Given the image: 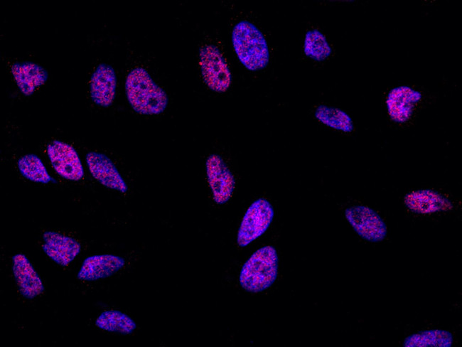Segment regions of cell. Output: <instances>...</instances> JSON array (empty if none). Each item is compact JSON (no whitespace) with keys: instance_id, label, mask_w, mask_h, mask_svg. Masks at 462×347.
Masks as SVG:
<instances>
[{"instance_id":"1","label":"cell","mask_w":462,"mask_h":347,"mask_svg":"<svg viewBox=\"0 0 462 347\" xmlns=\"http://www.w3.org/2000/svg\"><path fill=\"white\" fill-rule=\"evenodd\" d=\"M125 90L129 105L139 114H158L168 105L166 93L144 68H136L129 73Z\"/></svg>"},{"instance_id":"11","label":"cell","mask_w":462,"mask_h":347,"mask_svg":"<svg viewBox=\"0 0 462 347\" xmlns=\"http://www.w3.org/2000/svg\"><path fill=\"white\" fill-rule=\"evenodd\" d=\"M42 248L55 262L66 266L80 252V244L74 238L55 231H46L43 235Z\"/></svg>"},{"instance_id":"8","label":"cell","mask_w":462,"mask_h":347,"mask_svg":"<svg viewBox=\"0 0 462 347\" xmlns=\"http://www.w3.org/2000/svg\"><path fill=\"white\" fill-rule=\"evenodd\" d=\"M345 215L355 231L364 239L378 242L386 237L387 228L385 223L370 208L353 206L346 209Z\"/></svg>"},{"instance_id":"14","label":"cell","mask_w":462,"mask_h":347,"mask_svg":"<svg viewBox=\"0 0 462 347\" xmlns=\"http://www.w3.org/2000/svg\"><path fill=\"white\" fill-rule=\"evenodd\" d=\"M421 98L420 94L407 86H400L390 91L387 100L391 118L397 122H406L412 115L414 107Z\"/></svg>"},{"instance_id":"17","label":"cell","mask_w":462,"mask_h":347,"mask_svg":"<svg viewBox=\"0 0 462 347\" xmlns=\"http://www.w3.org/2000/svg\"><path fill=\"white\" fill-rule=\"evenodd\" d=\"M95 324L102 330L124 335L133 333L136 328L130 316L118 310L103 311L97 318Z\"/></svg>"},{"instance_id":"20","label":"cell","mask_w":462,"mask_h":347,"mask_svg":"<svg viewBox=\"0 0 462 347\" xmlns=\"http://www.w3.org/2000/svg\"><path fill=\"white\" fill-rule=\"evenodd\" d=\"M453 336L448 331L432 330L409 336L404 346H451Z\"/></svg>"},{"instance_id":"7","label":"cell","mask_w":462,"mask_h":347,"mask_svg":"<svg viewBox=\"0 0 462 347\" xmlns=\"http://www.w3.org/2000/svg\"><path fill=\"white\" fill-rule=\"evenodd\" d=\"M206 176L214 201L224 204L231 198L235 189V178L223 159L211 154L205 164Z\"/></svg>"},{"instance_id":"19","label":"cell","mask_w":462,"mask_h":347,"mask_svg":"<svg viewBox=\"0 0 462 347\" xmlns=\"http://www.w3.org/2000/svg\"><path fill=\"white\" fill-rule=\"evenodd\" d=\"M18 168L26 178L41 183L53 181L41 159L35 154H27L18 161Z\"/></svg>"},{"instance_id":"2","label":"cell","mask_w":462,"mask_h":347,"mask_svg":"<svg viewBox=\"0 0 462 347\" xmlns=\"http://www.w3.org/2000/svg\"><path fill=\"white\" fill-rule=\"evenodd\" d=\"M232 42L241 63L252 71L264 68L269 60L267 41L260 30L247 21L238 22L232 32Z\"/></svg>"},{"instance_id":"3","label":"cell","mask_w":462,"mask_h":347,"mask_svg":"<svg viewBox=\"0 0 462 347\" xmlns=\"http://www.w3.org/2000/svg\"><path fill=\"white\" fill-rule=\"evenodd\" d=\"M278 274V255L270 245L255 251L243 265L239 277L241 287L247 292L258 293L270 287Z\"/></svg>"},{"instance_id":"5","label":"cell","mask_w":462,"mask_h":347,"mask_svg":"<svg viewBox=\"0 0 462 347\" xmlns=\"http://www.w3.org/2000/svg\"><path fill=\"white\" fill-rule=\"evenodd\" d=\"M274 218V210L266 199L254 201L245 212L237 237L240 247H245L260 237L269 227Z\"/></svg>"},{"instance_id":"18","label":"cell","mask_w":462,"mask_h":347,"mask_svg":"<svg viewBox=\"0 0 462 347\" xmlns=\"http://www.w3.org/2000/svg\"><path fill=\"white\" fill-rule=\"evenodd\" d=\"M315 117L323 124L335 129L350 132L353 129L349 115L334 107L319 105L315 110Z\"/></svg>"},{"instance_id":"10","label":"cell","mask_w":462,"mask_h":347,"mask_svg":"<svg viewBox=\"0 0 462 347\" xmlns=\"http://www.w3.org/2000/svg\"><path fill=\"white\" fill-rule=\"evenodd\" d=\"M12 272L18 289L25 298L34 299L44 291L41 277L23 254L18 253L12 257Z\"/></svg>"},{"instance_id":"4","label":"cell","mask_w":462,"mask_h":347,"mask_svg":"<svg viewBox=\"0 0 462 347\" xmlns=\"http://www.w3.org/2000/svg\"><path fill=\"white\" fill-rule=\"evenodd\" d=\"M199 63L203 80L211 90L224 92L228 90L232 75L225 57L215 46L200 48Z\"/></svg>"},{"instance_id":"16","label":"cell","mask_w":462,"mask_h":347,"mask_svg":"<svg viewBox=\"0 0 462 347\" xmlns=\"http://www.w3.org/2000/svg\"><path fill=\"white\" fill-rule=\"evenodd\" d=\"M408 208L418 213H431L448 208V201L431 191H419L409 193L405 198Z\"/></svg>"},{"instance_id":"12","label":"cell","mask_w":462,"mask_h":347,"mask_svg":"<svg viewBox=\"0 0 462 347\" xmlns=\"http://www.w3.org/2000/svg\"><path fill=\"white\" fill-rule=\"evenodd\" d=\"M117 76L113 68L107 64L99 65L90 79V96L97 105L110 106L115 97Z\"/></svg>"},{"instance_id":"9","label":"cell","mask_w":462,"mask_h":347,"mask_svg":"<svg viewBox=\"0 0 462 347\" xmlns=\"http://www.w3.org/2000/svg\"><path fill=\"white\" fill-rule=\"evenodd\" d=\"M86 163L92 177L104 186L126 193L127 185L112 161L105 154L90 151L86 155Z\"/></svg>"},{"instance_id":"6","label":"cell","mask_w":462,"mask_h":347,"mask_svg":"<svg viewBox=\"0 0 462 347\" xmlns=\"http://www.w3.org/2000/svg\"><path fill=\"white\" fill-rule=\"evenodd\" d=\"M53 168L61 177L77 181L84 176V169L77 151L71 145L55 140L47 146Z\"/></svg>"},{"instance_id":"15","label":"cell","mask_w":462,"mask_h":347,"mask_svg":"<svg viewBox=\"0 0 462 347\" xmlns=\"http://www.w3.org/2000/svg\"><path fill=\"white\" fill-rule=\"evenodd\" d=\"M11 74L20 91L25 95H32L38 87L44 84L48 77L47 71L32 62L15 63Z\"/></svg>"},{"instance_id":"13","label":"cell","mask_w":462,"mask_h":347,"mask_svg":"<svg viewBox=\"0 0 462 347\" xmlns=\"http://www.w3.org/2000/svg\"><path fill=\"white\" fill-rule=\"evenodd\" d=\"M125 265L124 260L113 255H97L87 257L77 274L79 279L93 282L109 277Z\"/></svg>"},{"instance_id":"21","label":"cell","mask_w":462,"mask_h":347,"mask_svg":"<svg viewBox=\"0 0 462 347\" xmlns=\"http://www.w3.org/2000/svg\"><path fill=\"white\" fill-rule=\"evenodd\" d=\"M304 53L316 60H323L331 53V48L326 37L317 30L306 33L304 40Z\"/></svg>"}]
</instances>
